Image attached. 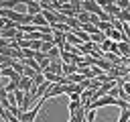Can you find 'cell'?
<instances>
[{"mask_svg":"<svg viewBox=\"0 0 130 122\" xmlns=\"http://www.w3.org/2000/svg\"><path fill=\"white\" fill-rule=\"evenodd\" d=\"M130 120V108H124L122 112H120V118H118V122H128Z\"/></svg>","mask_w":130,"mask_h":122,"instance_id":"cell-15","label":"cell"},{"mask_svg":"<svg viewBox=\"0 0 130 122\" xmlns=\"http://www.w3.org/2000/svg\"><path fill=\"white\" fill-rule=\"evenodd\" d=\"M81 28H83L85 33H89V35H95V33H100V28H98L93 22H85V24H81Z\"/></svg>","mask_w":130,"mask_h":122,"instance_id":"cell-11","label":"cell"},{"mask_svg":"<svg viewBox=\"0 0 130 122\" xmlns=\"http://www.w3.org/2000/svg\"><path fill=\"white\" fill-rule=\"evenodd\" d=\"M0 55H8V57H12V55H14V49H10V47H2V45H0Z\"/></svg>","mask_w":130,"mask_h":122,"instance_id":"cell-17","label":"cell"},{"mask_svg":"<svg viewBox=\"0 0 130 122\" xmlns=\"http://www.w3.org/2000/svg\"><path fill=\"white\" fill-rule=\"evenodd\" d=\"M116 18H120V20H124V22H130V8H128V10H120Z\"/></svg>","mask_w":130,"mask_h":122,"instance_id":"cell-14","label":"cell"},{"mask_svg":"<svg viewBox=\"0 0 130 122\" xmlns=\"http://www.w3.org/2000/svg\"><path fill=\"white\" fill-rule=\"evenodd\" d=\"M18 26L16 28H0V39H16L18 37Z\"/></svg>","mask_w":130,"mask_h":122,"instance_id":"cell-3","label":"cell"},{"mask_svg":"<svg viewBox=\"0 0 130 122\" xmlns=\"http://www.w3.org/2000/svg\"><path fill=\"white\" fill-rule=\"evenodd\" d=\"M43 12V8H41V4L39 2H35V4H28L26 6V14H41Z\"/></svg>","mask_w":130,"mask_h":122,"instance_id":"cell-9","label":"cell"},{"mask_svg":"<svg viewBox=\"0 0 130 122\" xmlns=\"http://www.w3.org/2000/svg\"><path fill=\"white\" fill-rule=\"evenodd\" d=\"M77 20H79L81 24H85V22H89V20H91V12H87V10H81V12L77 14Z\"/></svg>","mask_w":130,"mask_h":122,"instance_id":"cell-10","label":"cell"},{"mask_svg":"<svg viewBox=\"0 0 130 122\" xmlns=\"http://www.w3.org/2000/svg\"><path fill=\"white\" fill-rule=\"evenodd\" d=\"M77 71H79L77 63H67V65H63V75H73V73H77Z\"/></svg>","mask_w":130,"mask_h":122,"instance_id":"cell-7","label":"cell"},{"mask_svg":"<svg viewBox=\"0 0 130 122\" xmlns=\"http://www.w3.org/2000/svg\"><path fill=\"white\" fill-rule=\"evenodd\" d=\"M32 24H35V26H51V24L47 22V18H45L43 12H41V14H32Z\"/></svg>","mask_w":130,"mask_h":122,"instance_id":"cell-4","label":"cell"},{"mask_svg":"<svg viewBox=\"0 0 130 122\" xmlns=\"http://www.w3.org/2000/svg\"><path fill=\"white\" fill-rule=\"evenodd\" d=\"M112 45H114V41H112V39H106V41L100 45V49H102V51H110V49H112Z\"/></svg>","mask_w":130,"mask_h":122,"instance_id":"cell-16","label":"cell"},{"mask_svg":"<svg viewBox=\"0 0 130 122\" xmlns=\"http://www.w3.org/2000/svg\"><path fill=\"white\" fill-rule=\"evenodd\" d=\"M30 87H32V77L22 75V79H20V89H22V92H30Z\"/></svg>","mask_w":130,"mask_h":122,"instance_id":"cell-6","label":"cell"},{"mask_svg":"<svg viewBox=\"0 0 130 122\" xmlns=\"http://www.w3.org/2000/svg\"><path fill=\"white\" fill-rule=\"evenodd\" d=\"M45 102H47V100H45V98H41L32 110H26V112H22V116H20V122H35V118H37V112L41 110V106H43Z\"/></svg>","mask_w":130,"mask_h":122,"instance_id":"cell-1","label":"cell"},{"mask_svg":"<svg viewBox=\"0 0 130 122\" xmlns=\"http://www.w3.org/2000/svg\"><path fill=\"white\" fill-rule=\"evenodd\" d=\"M65 39H67V43H71V45H77V47H81V45H83V41H81L73 30H71V33H65Z\"/></svg>","mask_w":130,"mask_h":122,"instance_id":"cell-5","label":"cell"},{"mask_svg":"<svg viewBox=\"0 0 130 122\" xmlns=\"http://www.w3.org/2000/svg\"><path fill=\"white\" fill-rule=\"evenodd\" d=\"M37 2L41 4V2H57V0H37Z\"/></svg>","mask_w":130,"mask_h":122,"instance_id":"cell-19","label":"cell"},{"mask_svg":"<svg viewBox=\"0 0 130 122\" xmlns=\"http://www.w3.org/2000/svg\"><path fill=\"white\" fill-rule=\"evenodd\" d=\"M14 61V57H8V55H0V69L2 67H10Z\"/></svg>","mask_w":130,"mask_h":122,"instance_id":"cell-12","label":"cell"},{"mask_svg":"<svg viewBox=\"0 0 130 122\" xmlns=\"http://www.w3.org/2000/svg\"><path fill=\"white\" fill-rule=\"evenodd\" d=\"M106 39H108V35H106L104 30H100V33H95V35H91V43H95V45H102Z\"/></svg>","mask_w":130,"mask_h":122,"instance_id":"cell-8","label":"cell"},{"mask_svg":"<svg viewBox=\"0 0 130 122\" xmlns=\"http://www.w3.org/2000/svg\"><path fill=\"white\" fill-rule=\"evenodd\" d=\"M85 122H87V120H85Z\"/></svg>","mask_w":130,"mask_h":122,"instance_id":"cell-20","label":"cell"},{"mask_svg":"<svg viewBox=\"0 0 130 122\" xmlns=\"http://www.w3.org/2000/svg\"><path fill=\"white\" fill-rule=\"evenodd\" d=\"M98 28H100V30H104V33H108V30H112L114 26H112V22H110V20H100V22H98Z\"/></svg>","mask_w":130,"mask_h":122,"instance_id":"cell-13","label":"cell"},{"mask_svg":"<svg viewBox=\"0 0 130 122\" xmlns=\"http://www.w3.org/2000/svg\"><path fill=\"white\" fill-rule=\"evenodd\" d=\"M81 10H87V12H91V14H102L104 10H102V6L95 2V0H83V4H81Z\"/></svg>","mask_w":130,"mask_h":122,"instance_id":"cell-2","label":"cell"},{"mask_svg":"<svg viewBox=\"0 0 130 122\" xmlns=\"http://www.w3.org/2000/svg\"><path fill=\"white\" fill-rule=\"evenodd\" d=\"M118 2V6L122 8V10H128L130 8V0H116Z\"/></svg>","mask_w":130,"mask_h":122,"instance_id":"cell-18","label":"cell"}]
</instances>
